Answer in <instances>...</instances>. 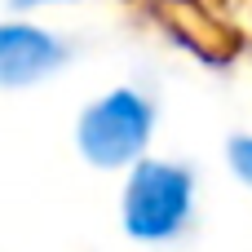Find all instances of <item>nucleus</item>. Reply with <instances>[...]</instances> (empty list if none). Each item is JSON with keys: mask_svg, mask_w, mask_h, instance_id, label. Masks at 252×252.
<instances>
[{"mask_svg": "<svg viewBox=\"0 0 252 252\" xmlns=\"http://www.w3.org/2000/svg\"><path fill=\"white\" fill-rule=\"evenodd\" d=\"M62 62H66V44L58 35H49L44 27H27V22H4L0 27V80L9 89L44 80Z\"/></svg>", "mask_w": 252, "mask_h": 252, "instance_id": "7ed1b4c3", "label": "nucleus"}, {"mask_svg": "<svg viewBox=\"0 0 252 252\" xmlns=\"http://www.w3.org/2000/svg\"><path fill=\"white\" fill-rule=\"evenodd\" d=\"M226 159H230V173L244 182V186H252V137H230V146H226Z\"/></svg>", "mask_w": 252, "mask_h": 252, "instance_id": "20e7f679", "label": "nucleus"}, {"mask_svg": "<svg viewBox=\"0 0 252 252\" xmlns=\"http://www.w3.org/2000/svg\"><path fill=\"white\" fill-rule=\"evenodd\" d=\"M155 133V106L137 89H111L89 102L75 124V146L93 168H133L146 159Z\"/></svg>", "mask_w": 252, "mask_h": 252, "instance_id": "f03ea898", "label": "nucleus"}, {"mask_svg": "<svg viewBox=\"0 0 252 252\" xmlns=\"http://www.w3.org/2000/svg\"><path fill=\"white\" fill-rule=\"evenodd\" d=\"M195 213V177L186 164H168V159H142L128 168L124 182V199H120V217H124V235L137 244H168L186 230Z\"/></svg>", "mask_w": 252, "mask_h": 252, "instance_id": "f257e3e1", "label": "nucleus"}]
</instances>
